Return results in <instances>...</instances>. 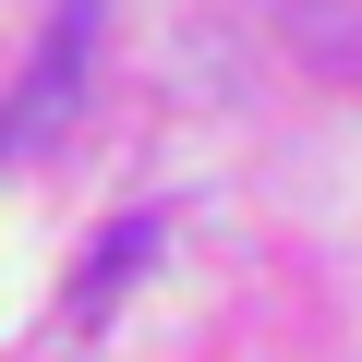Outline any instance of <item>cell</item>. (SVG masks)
Wrapping results in <instances>:
<instances>
[{"label":"cell","instance_id":"1","mask_svg":"<svg viewBox=\"0 0 362 362\" xmlns=\"http://www.w3.org/2000/svg\"><path fill=\"white\" fill-rule=\"evenodd\" d=\"M85 61H97V0H61V13L37 25L25 85L0 97V169H25L37 145H61V121L85 109Z\"/></svg>","mask_w":362,"mask_h":362},{"label":"cell","instance_id":"2","mask_svg":"<svg viewBox=\"0 0 362 362\" xmlns=\"http://www.w3.org/2000/svg\"><path fill=\"white\" fill-rule=\"evenodd\" d=\"M145 254H157V218H121V230H109V242L85 254V278H73V314L97 326V314H109V302L133 290V266H145Z\"/></svg>","mask_w":362,"mask_h":362}]
</instances>
